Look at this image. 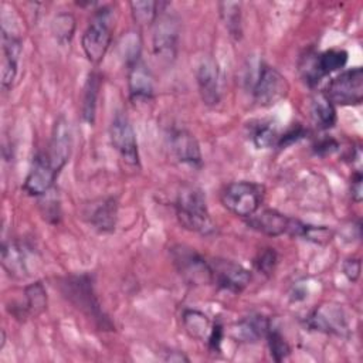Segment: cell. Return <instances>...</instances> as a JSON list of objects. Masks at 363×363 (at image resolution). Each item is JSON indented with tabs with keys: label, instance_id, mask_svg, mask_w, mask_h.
<instances>
[{
	"label": "cell",
	"instance_id": "cell-1",
	"mask_svg": "<svg viewBox=\"0 0 363 363\" xmlns=\"http://www.w3.org/2000/svg\"><path fill=\"white\" fill-rule=\"evenodd\" d=\"M176 216L183 228L210 235L216 231L214 221L210 216L204 193L194 186L183 187L176 199Z\"/></svg>",
	"mask_w": 363,
	"mask_h": 363
},
{
	"label": "cell",
	"instance_id": "cell-2",
	"mask_svg": "<svg viewBox=\"0 0 363 363\" xmlns=\"http://www.w3.org/2000/svg\"><path fill=\"white\" fill-rule=\"evenodd\" d=\"M264 199V187L254 182H233L221 190V203L233 214L248 218L255 214Z\"/></svg>",
	"mask_w": 363,
	"mask_h": 363
},
{
	"label": "cell",
	"instance_id": "cell-3",
	"mask_svg": "<svg viewBox=\"0 0 363 363\" xmlns=\"http://www.w3.org/2000/svg\"><path fill=\"white\" fill-rule=\"evenodd\" d=\"M112 41V14L109 9H102L95 13L92 21L85 28L81 45L85 57L92 64H99Z\"/></svg>",
	"mask_w": 363,
	"mask_h": 363
},
{
	"label": "cell",
	"instance_id": "cell-4",
	"mask_svg": "<svg viewBox=\"0 0 363 363\" xmlns=\"http://www.w3.org/2000/svg\"><path fill=\"white\" fill-rule=\"evenodd\" d=\"M173 265L179 275L190 285L213 284V271L210 261L201 257L194 248L187 245H173L170 248Z\"/></svg>",
	"mask_w": 363,
	"mask_h": 363
},
{
	"label": "cell",
	"instance_id": "cell-5",
	"mask_svg": "<svg viewBox=\"0 0 363 363\" xmlns=\"http://www.w3.org/2000/svg\"><path fill=\"white\" fill-rule=\"evenodd\" d=\"M289 84L286 78L274 67L262 62L252 86V96L258 106H274L286 98Z\"/></svg>",
	"mask_w": 363,
	"mask_h": 363
},
{
	"label": "cell",
	"instance_id": "cell-6",
	"mask_svg": "<svg viewBox=\"0 0 363 363\" xmlns=\"http://www.w3.org/2000/svg\"><path fill=\"white\" fill-rule=\"evenodd\" d=\"M62 289L65 296L85 315L89 316V319H94L99 323L101 328H111V323L108 322L106 316H104L99 303L94 295L92 282L88 275L81 277H71L67 278L62 284Z\"/></svg>",
	"mask_w": 363,
	"mask_h": 363
},
{
	"label": "cell",
	"instance_id": "cell-7",
	"mask_svg": "<svg viewBox=\"0 0 363 363\" xmlns=\"http://www.w3.org/2000/svg\"><path fill=\"white\" fill-rule=\"evenodd\" d=\"M333 105L352 106L363 101V69L354 67L332 78L325 91Z\"/></svg>",
	"mask_w": 363,
	"mask_h": 363
},
{
	"label": "cell",
	"instance_id": "cell-8",
	"mask_svg": "<svg viewBox=\"0 0 363 363\" xmlns=\"http://www.w3.org/2000/svg\"><path fill=\"white\" fill-rule=\"evenodd\" d=\"M109 138L113 149L119 153L123 162H126L130 166L139 164L136 133L129 118L123 112L115 113L109 126Z\"/></svg>",
	"mask_w": 363,
	"mask_h": 363
},
{
	"label": "cell",
	"instance_id": "cell-9",
	"mask_svg": "<svg viewBox=\"0 0 363 363\" xmlns=\"http://www.w3.org/2000/svg\"><path fill=\"white\" fill-rule=\"evenodd\" d=\"M210 265L213 271V284L221 289L238 294L251 282V272L241 264L216 258L210 261Z\"/></svg>",
	"mask_w": 363,
	"mask_h": 363
},
{
	"label": "cell",
	"instance_id": "cell-10",
	"mask_svg": "<svg viewBox=\"0 0 363 363\" xmlns=\"http://www.w3.org/2000/svg\"><path fill=\"white\" fill-rule=\"evenodd\" d=\"M196 79L201 101L207 106H216L220 102V69L211 55H204L199 61Z\"/></svg>",
	"mask_w": 363,
	"mask_h": 363
},
{
	"label": "cell",
	"instance_id": "cell-11",
	"mask_svg": "<svg viewBox=\"0 0 363 363\" xmlns=\"http://www.w3.org/2000/svg\"><path fill=\"white\" fill-rule=\"evenodd\" d=\"M58 176V172L50 162L45 152L35 155L31 169L24 182V190L30 196H44L47 194Z\"/></svg>",
	"mask_w": 363,
	"mask_h": 363
},
{
	"label": "cell",
	"instance_id": "cell-12",
	"mask_svg": "<svg viewBox=\"0 0 363 363\" xmlns=\"http://www.w3.org/2000/svg\"><path fill=\"white\" fill-rule=\"evenodd\" d=\"M71 146H72V138H71V129L68 121L61 115L51 132V139L48 145V150L45 152L50 162L55 167V170L60 173L61 169L68 163L71 156Z\"/></svg>",
	"mask_w": 363,
	"mask_h": 363
},
{
	"label": "cell",
	"instance_id": "cell-13",
	"mask_svg": "<svg viewBox=\"0 0 363 363\" xmlns=\"http://www.w3.org/2000/svg\"><path fill=\"white\" fill-rule=\"evenodd\" d=\"M128 65V91L135 102H145L153 98L155 84L149 67L143 62L142 57L126 64Z\"/></svg>",
	"mask_w": 363,
	"mask_h": 363
},
{
	"label": "cell",
	"instance_id": "cell-14",
	"mask_svg": "<svg viewBox=\"0 0 363 363\" xmlns=\"http://www.w3.org/2000/svg\"><path fill=\"white\" fill-rule=\"evenodd\" d=\"M155 33H153V51L157 57L163 60L174 58L177 40H179V28L177 21L166 14H162L155 21Z\"/></svg>",
	"mask_w": 363,
	"mask_h": 363
},
{
	"label": "cell",
	"instance_id": "cell-15",
	"mask_svg": "<svg viewBox=\"0 0 363 363\" xmlns=\"http://www.w3.org/2000/svg\"><path fill=\"white\" fill-rule=\"evenodd\" d=\"M1 86L9 89L13 86L18 71V60L21 55V40L16 34L1 27Z\"/></svg>",
	"mask_w": 363,
	"mask_h": 363
},
{
	"label": "cell",
	"instance_id": "cell-16",
	"mask_svg": "<svg viewBox=\"0 0 363 363\" xmlns=\"http://www.w3.org/2000/svg\"><path fill=\"white\" fill-rule=\"evenodd\" d=\"M31 255L26 245L18 241H4L1 247V265L6 272L16 278L23 279L31 275Z\"/></svg>",
	"mask_w": 363,
	"mask_h": 363
},
{
	"label": "cell",
	"instance_id": "cell-17",
	"mask_svg": "<svg viewBox=\"0 0 363 363\" xmlns=\"http://www.w3.org/2000/svg\"><path fill=\"white\" fill-rule=\"evenodd\" d=\"M308 325L315 330L339 336L345 335L347 330V322L343 309L330 303L316 308L308 318Z\"/></svg>",
	"mask_w": 363,
	"mask_h": 363
},
{
	"label": "cell",
	"instance_id": "cell-18",
	"mask_svg": "<svg viewBox=\"0 0 363 363\" xmlns=\"http://www.w3.org/2000/svg\"><path fill=\"white\" fill-rule=\"evenodd\" d=\"M170 150L174 157L183 163L193 167L201 166V150L200 145L193 133L186 129H174L170 133Z\"/></svg>",
	"mask_w": 363,
	"mask_h": 363
},
{
	"label": "cell",
	"instance_id": "cell-19",
	"mask_svg": "<svg viewBox=\"0 0 363 363\" xmlns=\"http://www.w3.org/2000/svg\"><path fill=\"white\" fill-rule=\"evenodd\" d=\"M289 220H291L289 217H286L285 214H282L275 208H265L248 217L247 224L250 228L261 234H265L269 237H278L288 231Z\"/></svg>",
	"mask_w": 363,
	"mask_h": 363
},
{
	"label": "cell",
	"instance_id": "cell-20",
	"mask_svg": "<svg viewBox=\"0 0 363 363\" xmlns=\"http://www.w3.org/2000/svg\"><path fill=\"white\" fill-rule=\"evenodd\" d=\"M271 329V322L267 316L254 313L242 318L233 328V337L242 343H255L265 337Z\"/></svg>",
	"mask_w": 363,
	"mask_h": 363
},
{
	"label": "cell",
	"instance_id": "cell-21",
	"mask_svg": "<svg viewBox=\"0 0 363 363\" xmlns=\"http://www.w3.org/2000/svg\"><path fill=\"white\" fill-rule=\"evenodd\" d=\"M116 216V200L112 197L102 199L95 206H92V211L89 213V223L101 233H111L115 230Z\"/></svg>",
	"mask_w": 363,
	"mask_h": 363
},
{
	"label": "cell",
	"instance_id": "cell-22",
	"mask_svg": "<svg viewBox=\"0 0 363 363\" xmlns=\"http://www.w3.org/2000/svg\"><path fill=\"white\" fill-rule=\"evenodd\" d=\"M311 116L320 129H330L336 123V109L325 92H318L311 99Z\"/></svg>",
	"mask_w": 363,
	"mask_h": 363
},
{
	"label": "cell",
	"instance_id": "cell-23",
	"mask_svg": "<svg viewBox=\"0 0 363 363\" xmlns=\"http://www.w3.org/2000/svg\"><path fill=\"white\" fill-rule=\"evenodd\" d=\"M288 234L302 237L311 242L315 244H328L333 238V231L325 225H311L301 223L299 220H289V227H288Z\"/></svg>",
	"mask_w": 363,
	"mask_h": 363
},
{
	"label": "cell",
	"instance_id": "cell-24",
	"mask_svg": "<svg viewBox=\"0 0 363 363\" xmlns=\"http://www.w3.org/2000/svg\"><path fill=\"white\" fill-rule=\"evenodd\" d=\"M221 21L228 31L230 37L240 41L242 37V13L241 3L238 1H221L218 3Z\"/></svg>",
	"mask_w": 363,
	"mask_h": 363
},
{
	"label": "cell",
	"instance_id": "cell-25",
	"mask_svg": "<svg viewBox=\"0 0 363 363\" xmlns=\"http://www.w3.org/2000/svg\"><path fill=\"white\" fill-rule=\"evenodd\" d=\"M182 320L183 328L190 337L197 340H207L213 326L207 315L199 309H186L182 315Z\"/></svg>",
	"mask_w": 363,
	"mask_h": 363
},
{
	"label": "cell",
	"instance_id": "cell-26",
	"mask_svg": "<svg viewBox=\"0 0 363 363\" xmlns=\"http://www.w3.org/2000/svg\"><path fill=\"white\" fill-rule=\"evenodd\" d=\"M349 60V54L346 50L342 48H330L323 51L322 54L316 55V69L320 78L329 75L335 71L342 69Z\"/></svg>",
	"mask_w": 363,
	"mask_h": 363
},
{
	"label": "cell",
	"instance_id": "cell-27",
	"mask_svg": "<svg viewBox=\"0 0 363 363\" xmlns=\"http://www.w3.org/2000/svg\"><path fill=\"white\" fill-rule=\"evenodd\" d=\"M129 6H130L133 20L139 26H152L160 16V11H164L163 7L166 6V3L143 0V1H130Z\"/></svg>",
	"mask_w": 363,
	"mask_h": 363
},
{
	"label": "cell",
	"instance_id": "cell-28",
	"mask_svg": "<svg viewBox=\"0 0 363 363\" xmlns=\"http://www.w3.org/2000/svg\"><path fill=\"white\" fill-rule=\"evenodd\" d=\"M99 75L96 72H91L82 96V118L86 123H94L95 121V111H96V99L99 94Z\"/></svg>",
	"mask_w": 363,
	"mask_h": 363
},
{
	"label": "cell",
	"instance_id": "cell-29",
	"mask_svg": "<svg viewBox=\"0 0 363 363\" xmlns=\"http://www.w3.org/2000/svg\"><path fill=\"white\" fill-rule=\"evenodd\" d=\"M24 313L38 316L47 309V292L44 285L37 281L24 288Z\"/></svg>",
	"mask_w": 363,
	"mask_h": 363
},
{
	"label": "cell",
	"instance_id": "cell-30",
	"mask_svg": "<svg viewBox=\"0 0 363 363\" xmlns=\"http://www.w3.org/2000/svg\"><path fill=\"white\" fill-rule=\"evenodd\" d=\"M75 17L71 13L62 11L58 13L52 21H51V33L54 38L61 43L67 44L71 41L74 33H75Z\"/></svg>",
	"mask_w": 363,
	"mask_h": 363
},
{
	"label": "cell",
	"instance_id": "cell-31",
	"mask_svg": "<svg viewBox=\"0 0 363 363\" xmlns=\"http://www.w3.org/2000/svg\"><path fill=\"white\" fill-rule=\"evenodd\" d=\"M279 133L277 126L271 122H262L252 132V142L258 149H268L278 145Z\"/></svg>",
	"mask_w": 363,
	"mask_h": 363
},
{
	"label": "cell",
	"instance_id": "cell-32",
	"mask_svg": "<svg viewBox=\"0 0 363 363\" xmlns=\"http://www.w3.org/2000/svg\"><path fill=\"white\" fill-rule=\"evenodd\" d=\"M265 337H267V342H268V349H269L271 357L275 362H282L289 356L291 347H289L288 342L285 340V337L277 329L271 328Z\"/></svg>",
	"mask_w": 363,
	"mask_h": 363
},
{
	"label": "cell",
	"instance_id": "cell-33",
	"mask_svg": "<svg viewBox=\"0 0 363 363\" xmlns=\"http://www.w3.org/2000/svg\"><path fill=\"white\" fill-rule=\"evenodd\" d=\"M277 262H278V255L275 252L274 248H262L257 257L254 258V267L255 269L262 274V275H267L269 277L271 274H274L275 271V267H277Z\"/></svg>",
	"mask_w": 363,
	"mask_h": 363
},
{
	"label": "cell",
	"instance_id": "cell-34",
	"mask_svg": "<svg viewBox=\"0 0 363 363\" xmlns=\"http://www.w3.org/2000/svg\"><path fill=\"white\" fill-rule=\"evenodd\" d=\"M362 262L359 258H347L343 262V274L350 282H356L360 278Z\"/></svg>",
	"mask_w": 363,
	"mask_h": 363
},
{
	"label": "cell",
	"instance_id": "cell-35",
	"mask_svg": "<svg viewBox=\"0 0 363 363\" xmlns=\"http://www.w3.org/2000/svg\"><path fill=\"white\" fill-rule=\"evenodd\" d=\"M303 135H305V129H303L301 125H295V126H292L286 133H284L282 136H279V140H278V145H277V146L284 147V146H286V145H289V143H292V142H296L298 139L303 138Z\"/></svg>",
	"mask_w": 363,
	"mask_h": 363
},
{
	"label": "cell",
	"instance_id": "cell-36",
	"mask_svg": "<svg viewBox=\"0 0 363 363\" xmlns=\"http://www.w3.org/2000/svg\"><path fill=\"white\" fill-rule=\"evenodd\" d=\"M221 340H223V328L220 323H214L211 326V330H210V335L207 337V343H208V347L213 350V352H220L221 349Z\"/></svg>",
	"mask_w": 363,
	"mask_h": 363
},
{
	"label": "cell",
	"instance_id": "cell-37",
	"mask_svg": "<svg viewBox=\"0 0 363 363\" xmlns=\"http://www.w3.org/2000/svg\"><path fill=\"white\" fill-rule=\"evenodd\" d=\"M362 180H363V177L359 170L352 176V180H350V194H352L353 201H356V203H360L362 197H363Z\"/></svg>",
	"mask_w": 363,
	"mask_h": 363
},
{
	"label": "cell",
	"instance_id": "cell-38",
	"mask_svg": "<svg viewBox=\"0 0 363 363\" xmlns=\"http://www.w3.org/2000/svg\"><path fill=\"white\" fill-rule=\"evenodd\" d=\"M163 359H164L166 362H177V363L189 362V357H187L183 352H176V350L167 352V354H166Z\"/></svg>",
	"mask_w": 363,
	"mask_h": 363
}]
</instances>
